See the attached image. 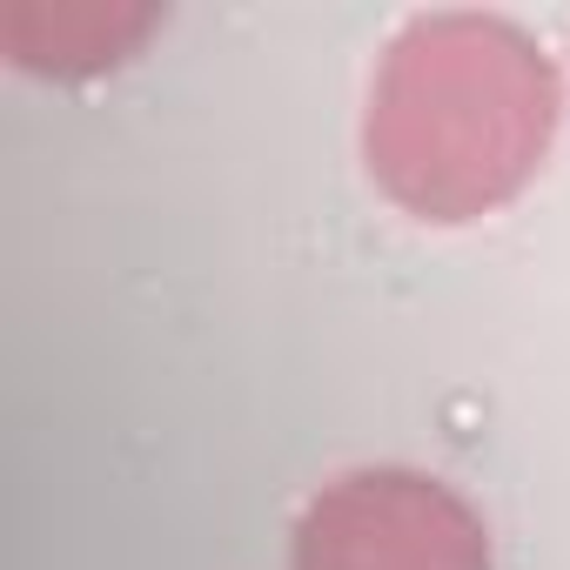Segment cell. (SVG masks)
<instances>
[{
    "label": "cell",
    "instance_id": "7a4b0ae2",
    "mask_svg": "<svg viewBox=\"0 0 570 570\" xmlns=\"http://www.w3.org/2000/svg\"><path fill=\"white\" fill-rule=\"evenodd\" d=\"M289 570H490V530L436 476L350 470L303 510Z\"/></svg>",
    "mask_w": 570,
    "mask_h": 570
},
{
    "label": "cell",
    "instance_id": "6da1fadb",
    "mask_svg": "<svg viewBox=\"0 0 570 570\" xmlns=\"http://www.w3.org/2000/svg\"><path fill=\"white\" fill-rule=\"evenodd\" d=\"M557 128L543 48L503 21H416L370 95V168L430 222H470L510 202Z\"/></svg>",
    "mask_w": 570,
    "mask_h": 570
}]
</instances>
